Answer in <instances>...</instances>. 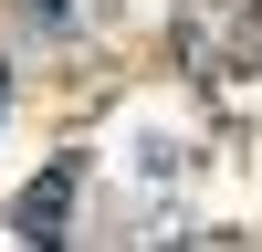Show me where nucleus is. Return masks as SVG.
<instances>
[{
    "label": "nucleus",
    "instance_id": "1",
    "mask_svg": "<svg viewBox=\"0 0 262 252\" xmlns=\"http://www.w3.org/2000/svg\"><path fill=\"white\" fill-rule=\"evenodd\" d=\"M74 179H84V158H53V179H32V189H21V210H11V231H21V242H63Z\"/></svg>",
    "mask_w": 262,
    "mask_h": 252
},
{
    "label": "nucleus",
    "instance_id": "2",
    "mask_svg": "<svg viewBox=\"0 0 262 252\" xmlns=\"http://www.w3.org/2000/svg\"><path fill=\"white\" fill-rule=\"evenodd\" d=\"M0 105H11V74H0Z\"/></svg>",
    "mask_w": 262,
    "mask_h": 252
}]
</instances>
